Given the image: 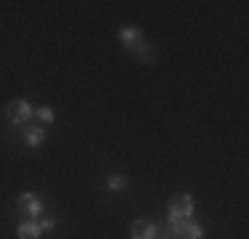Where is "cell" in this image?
<instances>
[{"label":"cell","instance_id":"6da1fadb","mask_svg":"<svg viewBox=\"0 0 249 239\" xmlns=\"http://www.w3.org/2000/svg\"><path fill=\"white\" fill-rule=\"evenodd\" d=\"M194 210H196V202H194L191 194H175L173 202L167 205V223H178L183 218H194Z\"/></svg>","mask_w":249,"mask_h":239},{"label":"cell","instance_id":"7a4b0ae2","mask_svg":"<svg viewBox=\"0 0 249 239\" xmlns=\"http://www.w3.org/2000/svg\"><path fill=\"white\" fill-rule=\"evenodd\" d=\"M5 115H8V122L14 125V128H19V125H24L32 120L35 115V109H32V104L24 99H16V101H11L8 106H5Z\"/></svg>","mask_w":249,"mask_h":239},{"label":"cell","instance_id":"3957f363","mask_svg":"<svg viewBox=\"0 0 249 239\" xmlns=\"http://www.w3.org/2000/svg\"><path fill=\"white\" fill-rule=\"evenodd\" d=\"M19 210H21V215H24L27 220H35L37 215H43V213H45V199H43L40 194H35L29 202H21Z\"/></svg>","mask_w":249,"mask_h":239},{"label":"cell","instance_id":"277c9868","mask_svg":"<svg viewBox=\"0 0 249 239\" xmlns=\"http://www.w3.org/2000/svg\"><path fill=\"white\" fill-rule=\"evenodd\" d=\"M130 234H133V239H157L159 237V229L151 223V220H135L133 229H130Z\"/></svg>","mask_w":249,"mask_h":239},{"label":"cell","instance_id":"5b68a950","mask_svg":"<svg viewBox=\"0 0 249 239\" xmlns=\"http://www.w3.org/2000/svg\"><path fill=\"white\" fill-rule=\"evenodd\" d=\"M141 40H143V32H141L138 27H133V24H124V27L120 29V43L127 48V51H130L133 45H138Z\"/></svg>","mask_w":249,"mask_h":239},{"label":"cell","instance_id":"8992f818","mask_svg":"<svg viewBox=\"0 0 249 239\" xmlns=\"http://www.w3.org/2000/svg\"><path fill=\"white\" fill-rule=\"evenodd\" d=\"M16 237L19 239H40L43 237V229H40L37 220H21V223L16 226Z\"/></svg>","mask_w":249,"mask_h":239},{"label":"cell","instance_id":"52a82bcc","mask_svg":"<svg viewBox=\"0 0 249 239\" xmlns=\"http://www.w3.org/2000/svg\"><path fill=\"white\" fill-rule=\"evenodd\" d=\"M130 186V178L122 176V173H111V176H106V189L109 191H124Z\"/></svg>","mask_w":249,"mask_h":239},{"label":"cell","instance_id":"ba28073f","mask_svg":"<svg viewBox=\"0 0 249 239\" xmlns=\"http://www.w3.org/2000/svg\"><path fill=\"white\" fill-rule=\"evenodd\" d=\"M24 141H27V146H32V149L43 146L45 143V130L43 128H27L24 130Z\"/></svg>","mask_w":249,"mask_h":239},{"label":"cell","instance_id":"9c48e42d","mask_svg":"<svg viewBox=\"0 0 249 239\" xmlns=\"http://www.w3.org/2000/svg\"><path fill=\"white\" fill-rule=\"evenodd\" d=\"M130 53H135L141 61H149V59H154V51H151V45L146 43V40H141L138 45H133V48H130Z\"/></svg>","mask_w":249,"mask_h":239},{"label":"cell","instance_id":"30bf717a","mask_svg":"<svg viewBox=\"0 0 249 239\" xmlns=\"http://www.w3.org/2000/svg\"><path fill=\"white\" fill-rule=\"evenodd\" d=\"M188 239H204V229H201V223H196V220L191 218V223H188Z\"/></svg>","mask_w":249,"mask_h":239},{"label":"cell","instance_id":"8fae6325","mask_svg":"<svg viewBox=\"0 0 249 239\" xmlns=\"http://www.w3.org/2000/svg\"><path fill=\"white\" fill-rule=\"evenodd\" d=\"M35 117H40L43 122H53V120H56L51 106H37V109H35Z\"/></svg>","mask_w":249,"mask_h":239},{"label":"cell","instance_id":"7c38bea8","mask_svg":"<svg viewBox=\"0 0 249 239\" xmlns=\"http://www.w3.org/2000/svg\"><path fill=\"white\" fill-rule=\"evenodd\" d=\"M37 223H40V229H43V231H53V229H56V218H53L51 213L43 215V220H37Z\"/></svg>","mask_w":249,"mask_h":239},{"label":"cell","instance_id":"4fadbf2b","mask_svg":"<svg viewBox=\"0 0 249 239\" xmlns=\"http://www.w3.org/2000/svg\"><path fill=\"white\" fill-rule=\"evenodd\" d=\"M157 239H167V237H157Z\"/></svg>","mask_w":249,"mask_h":239}]
</instances>
